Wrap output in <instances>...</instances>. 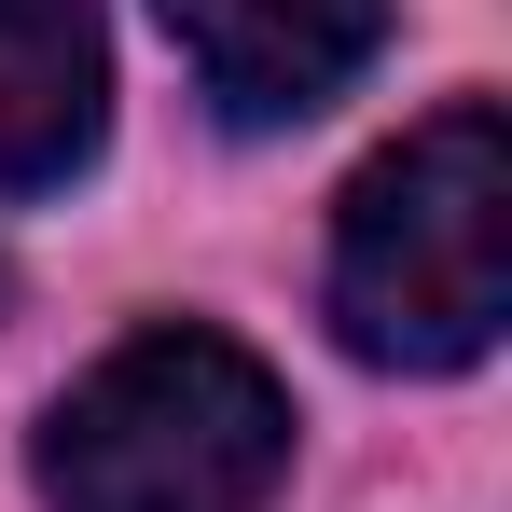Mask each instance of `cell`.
Masks as SVG:
<instances>
[{
  "instance_id": "cell-1",
  "label": "cell",
  "mask_w": 512,
  "mask_h": 512,
  "mask_svg": "<svg viewBox=\"0 0 512 512\" xmlns=\"http://www.w3.org/2000/svg\"><path fill=\"white\" fill-rule=\"evenodd\" d=\"M512 319V125L443 97L333 208V333L374 374H457Z\"/></svg>"
},
{
  "instance_id": "cell-2",
  "label": "cell",
  "mask_w": 512,
  "mask_h": 512,
  "mask_svg": "<svg viewBox=\"0 0 512 512\" xmlns=\"http://www.w3.org/2000/svg\"><path fill=\"white\" fill-rule=\"evenodd\" d=\"M28 471L56 512H263L291 471V388L236 333L153 319L42 416Z\"/></svg>"
},
{
  "instance_id": "cell-3",
  "label": "cell",
  "mask_w": 512,
  "mask_h": 512,
  "mask_svg": "<svg viewBox=\"0 0 512 512\" xmlns=\"http://www.w3.org/2000/svg\"><path fill=\"white\" fill-rule=\"evenodd\" d=\"M167 28L236 125H305L374 70L388 0H167Z\"/></svg>"
},
{
  "instance_id": "cell-4",
  "label": "cell",
  "mask_w": 512,
  "mask_h": 512,
  "mask_svg": "<svg viewBox=\"0 0 512 512\" xmlns=\"http://www.w3.org/2000/svg\"><path fill=\"white\" fill-rule=\"evenodd\" d=\"M111 125L97 0H0V194H56Z\"/></svg>"
}]
</instances>
